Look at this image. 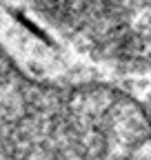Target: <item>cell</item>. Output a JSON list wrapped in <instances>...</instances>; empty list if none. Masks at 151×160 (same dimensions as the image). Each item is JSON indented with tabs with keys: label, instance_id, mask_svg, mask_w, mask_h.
<instances>
[{
	"label": "cell",
	"instance_id": "2",
	"mask_svg": "<svg viewBox=\"0 0 151 160\" xmlns=\"http://www.w3.org/2000/svg\"><path fill=\"white\" fill-rule=\"evenodd\" d=\"M85 56L127 71L151 69V0H29Z\"/></svg>",
	"mask_w": 151,
	"mask_h": 160
},
{
	"label": "cell",
	"instance_id": "1",
	"mask_svg": "<svg viewBox=\"0 0 151 160\" xmlns=\"http://www.w3.org/2000/svg\"><path fill=\"white\" fill-rule=\"evenodd\" d=\"M0 160H151V116L98 82H51L0 47Z\"/></svg>",
	"mask_w": 151,
	"mask_h": 160
}]
</instances>
